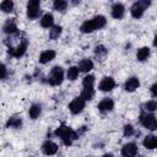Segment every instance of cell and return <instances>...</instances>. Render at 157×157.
I'll use <instances>...</instances> for the list:
<instances>
[{"label":"cell","mask_w":157,"mask_h":157,"mask_svg":"<svg viewBox=\"0 0 157 157\" xmlns=\"http://www.w3.org/2000/svg\"><path fill=\"white\" fill-rule=\"evenodd\" d=\"M105 23H107V18L102 15H98V16H94L93 18H91V20L85 21L81 25L80 29H81L82 33H92L93 31L103 28L105 26Z\"/></svg>","instance_id":"1"},{"label":"cell","mask_w":157,"mask_h":157,"mask_svg":"<svg viewBox=\"0 0 157 157\" xmlns=\"http://www.w3.org/2000/svg\"><path fill=\"white\" fill-rule=\"evenodd\" d=\"M54 135L58 136V137H60L61 141L64 142V145H66V146H70L74 140L78 139V134L75 130H72L71 128L66 126V125H60L54 131Z\"/></svg>","instance_id":"2"},{"label":"cell","mask_w":157,"mask_h":157,"mask_svg":"<svg viewBox=\"0 0 157 157\" xmlns=\"http://www.w3.org/2000/svg\"><path fill=\"white\" fill-rule=\"evenodd\" d=\"M151 5V1L148 0H139L136 2L132 4V6L130 7V13L134 18H141L144 16L145 10Z\"/></svg>","instance_id":"3"},{"label":"cell","mask_w":157,"mask_h":157,"mask_svg":"<svg viewBox=\"0 0 157 157\" xmlns=\"http://www.w3.org/2000/svg\"><path fill=\"white\" fill-rule=\"evenodd\" d=\"M64 81V70L60 66H53L48 77V82L52 86H59Z\"/></svg>","instance_id":"4"},{"label":"cell","mask_w":157,"mask_h":157,"mask_svg":"<svg viewBox=\"0 0 157 157\" xmlns=\"http://www.w3.org/2000/svg\"><path fill=\"white\" fill-rule=\"evenodd\" d=\"M140 123L144 128H146L147 130H156L157 129V118L153 114L150 113H142L140 115Z\"/></svg>","instance_id":"5"},{"label":"cell","mask_w":157,"mask_h":157,"mask_svg":"<svg viewBox=\"0 0 157 157\" xmlns=\"http://www.w3.org/2000/svg\"><path fill=\"white\" fill-rule=\"evenodd\" d=\"M40 15V2L39 0H29L27 2V16L31 20L38 18Z\"/></svg>","instance_id":"6"},{"label":"cell","mask_w":157,"mask_h":157,"mask_svg":"<svg viewBox=\"0 0 157 157\" xmlns=\"http://www.w3.org/2000/svg\"><path fill=\"white\" fill-rule=\"evenodd\" d=\"M27 45H28V42H27L26 38H23L16 47H10L9 48V54L11 56H13V58H20L26 53Z\"/></svg>","instance_id":"7"},{"label":"cell","mask_w":157,"mask_h":157,"mask_svg":"<svg viewBox=\"0 0 157 157\" xmlns=\"http://www.w3.org/2000/svg\"><path fill=\"white\" fill-rule=\"evenodd\" d=\"M86 105V101L80 96V97H76L74 98L70 103H69V110L72 113V114H78L83 110Z\"/></svg>","instance_id":"8"},{"label":"cell","mask_w":157,"mask_h":157,"mask_svg":"<svg viewBox=\"0 0 157 157\" xmlns=\"http://www.w3.org/2000/svg\"><path fill=\"white\" fill-rule=\"evenodd\" d=\"M115 87V81L113 77L110 76H107V77H103V80L99 82L98 85V90L102 91V92H110L113 88Z\"/></svg>","instance_id":"9"},{"label":"cell","mask_w":157,"mask_h":157,"mask_svg":"<svg viewBox=\"0 0 157 157\" xmlns=\"http://www.w3.org/2000/svg\"><path fill=\"white\" fill-rule=\"evenodd\" d=\"M137 153V145L135 142H128L121 148L123 157H135Z\"/></svg>","instance_id":"10"},{"label":"cell","mask_w":157,"mask_h":157,"mask_svg":"<svg viewBox=\"0 0 157 157\" xmlns=\"http://www.w3.org/2000/svg\"><path fill=\"white\" fill-rule=\"evenodd\" d=\"M42 151L47 156H53V155H55L58 152V145L55 142L50 141V140H47L42 145Z\"/></svg>","instance_id":"11"},{"label":"cell","mask_w":157,"mask_h":157,"mask_svg":"<svg viewBox=\"0 0 157 157\" xmlns=\"http://www.w3.org/2000/svg\"><path fill=\"white\" fill-rule=\"evenodd\" d=\"M124 13H125V7L121 2H114L112 5V17L113 18L120 20L124 17Z\"/></svg>","instance_id":"12"},{"label":"cell","mask_w":157,"mask_h":157,"mask_svg":"<svg viewBox=\"0 0 157 157\" xmlns=\"http://www.w3.org/2000/svg\"><path fill=\"white\" fill-rule=\"evenodd\" d=\"M97 108H98V110L102 112V113L110 112V110H113V108H114V102H113L112 98H103V99L98 103Z\"/></svg>","instance_id":"13"},{"label":"cell","mask_w":157,"mask_h":157,"mask_svg":"<svg viewBox=\"0 0 157 157\" xmlns=\"http://www.w3.org/2000/svg\"><path fill=\"white\" fill-rule=\"evenodd\" d=\"M139 86H140V80H139L137 77L132 76V77H129V78L125 81V83H124V90L128 91V92H134L136 88H139Z\"/></svg>","instance_id":"14"},{"label":"cell","mask_w":157,"mask_h":157,"mask_svg":"<svg viewBox=\"0 0 157 157\" xmlns=\"http://www.w3.org/2000/svg\"><path fill=\"white\" fill-rule=\"evenodd\" d=\"M56 53L53 50V49H48V50H44L40 53L39 55V63L40 64H47L49 61H52L54 58H55Z\"/></svg>","instance_id":"15"},{"label":"cell","mask_w":157,"mask_h":157,"mask_svg":"<svg viewBox=\"0 0 157 157\" xmlns=\"http://www.w3.org/2000/svg\"><path fill=\"white\" fill-rule=\"evenodd\" d=\"M142 145L147 150H156L157 148V136H155V135H147L144 139Z\"/></svg>","instance_id":"16"},{"label":"cell","mask_w":157,"mask_h":157,"mask_svg":"<svg viewBox=\"0 0 157 157\" xmlns=\"http://www.w3.org/2000/svg\"><path fill=\"white\" fill-rule=\"evenodd\" d=\"M40 26L43 28H49L50 29L54 26V17H53V15L49 13V12L43 15L42 18H40Z\"/></svg>","instance_id":"17"},{"label":"cell","mask_w":157,"mask_h":157,"mask_svg":"<svg viewBox=\"0 0 157 157\" xmlns=\"http://www.w3.org/2000/svg\"><path fill=\"white\" fill-rule=\"evenodd\" d=\"M2 29H4V32H5L6 34H10V36L17 33V26H16V23H15L13 20H7V21L5 22Z\"/></svg>","instance_id":"18"},{"label":"cell","mask_w":157,"mask_h":157,"mask_svg":"<svg viewBox=\"0 0 157 157\" xmlns=\"http://www.w3.org/2000/svg\"><path fill=\"white\" fill-rule=\"evenodd\" d=\"M93 69V61L91 59H82L78 63V70L81 72H88Z\"/></svg>","instance_id":"19"},{"label":"cell","mask_w":157,"mask_h":157,"mask_svg":"<svg viewBox=\"0 0 157 157\" xmlns=\"http://www.w3.org/2000/svg\"><path fill=\"white\" fill-rule=\"evenodd\" d=\"M150 54H151V52H150V48L148 47H142V48H140L139 50H137V53H136V59L139 60V61H146L147 59H148V56H150Z\"/></svg>","instance_id":"20"},{"label":"cell","mask_w":157,"mask_h":157,"mask_svg":"<svg viewBox=\"0 0 157 157\" xmlns=\"http://www.w3.org/2000/svg\"><path fill=\"white\" fill-rule=\"evenodd\" d=\"M29 117H31V119H37L39 115H40V113H42V105L40 104H38V103H34V104H32L31 105V108H29Z\"/></svg>","instance_id":"21"},{"label":"cell","mask_w":157,"mask_h":157,"mask_svg":"<svg viewBox=\"0 0 157 157\" xmlns=\"http://www.w3.org/2000/svg\"><path fill=\"white\" fill-rule=\"evenodd\" d=\"M78 74H80L78 66H70V67L67 69L66 77H67V80H70V81H75V80L77 78Z\"/></svg>","instance_id":"22"},{"label":"cell","mask_w":157,"mask_h":157,"mask_svg":"<svg viewBox=\"0 0 157 157\" xmlns=\"http://www.w3.org/2000/svg\"><path fill=\"white\" fill-rule=\"evenodd\" d=\"M22 125V119L17 118V117H12L7 120L6 123V128H13V129H18Z\"/></svg>","instance_id":"23"},{"label":"cell","mask_w":157,"mask_h":157,"mask_svg":"<svg viewBox=\"0 0 157 157\" xmlns=\"http://www.w3.org/2000/svg\"><path fill=\"white\" fill-rule=\"evenodd\" d=\"M53 7H54V10H56L59 12H64L67 9V1H65V0H55L53 2Z\"/></svg>","instance_id":"24"},{"label":"cell","mask_w":157,"mask_h":157,"mask_svg":"<svg viewBox=\"0 0 157 157\" xmlns=\"http://www.w3.org/2000/svg\"><path fill=\"white\" fill-rule=\"evenodd\" d=\"M0 9H1L2 12H6V13L12 12V10H13V1H11V0H4V1H1Z\"/></svg>","instance_id":"25"},{"label":"cell","mask_w":157,"mask_h":157,"mask_svg":"<svg viewBox=\"0 0 157 157\" xmlns=\"http://www.w3.org/2000/svg\"><path fill=\"white\" fill-rule=\"evenodd\" d=\"M61 26H53L50 29H49V38L50 39H58L61 34Z\"/></svg>","instance_id":"26"},{"label":"cell","mask_w":157,"mask_h":157,"mask_svg":"<svg viewBox=\"0 0 157 157\" xmlns=\"http://www.w3.org/2000/svg\"><path fill=\"white\" fill-rule=\"evenodd\" d=\"M94 76L93 75H86L82 80V85L85 88H93V85H94Z\"/></svg>","instance_id":"27"},{"label":"cell","mask_w":157,"mask_h":157,"mask_svg":"<svg viewBox=\"0 0 157 157\" xmlns=\"http://www.w3.org/2000/svg\"><path fill=\"white\" fill-rule=\"evenodd\" d=\"M81 97L85 99V101H91L93 99L94 97V90L93 88H83L82 93H81Z\"/></svg>","instance_id":"28"},{"label":"cell","mask_w":157,"mask_h":157,"mask_svg":"<svg viewBox=\"0 0 157 157\" xmlns=\"http://www.w3.org/2000/svg\"><path fill=\"white\" fill-rule=\"evenodd\" d=\"M144 108H145V110H147V112H156L157 110V101H148V102H146L145 104H144Z\"/></svg>","instance_id":"29"},{"label":"cell","mask_w":157,"mask_h":157,"mask_svg":"<svg viewBox=\"0 0 157 157\" xmlns=\"http://www.w3.org/2000/svg\"><path fill=\"white\" fill-rule=\"evenodd\" d=\"M107 49H105V47L104 45H97L96 48H94V54L98 56V58H101V56H105L107 55Z\"/></svg>","instance_id":"30"},{"label":"cell","mask_w":157,"mask_h":157,"mask_svg":"<svg viewBox=\"0 0 157 157\" xmlns=\"http://www.w3.org/2000/svg\"><path fill=\"white\" fill-rule=\"evenodd\" d=\"M134 132H135V130H134V126L132 125H130V124H128V125H125L124 126V136H131V135H134Z\"/></svg>","instance_id":"31"},{"label":"cell","mask_w":157,"mask_h":157,"mask_svg":"<svg viewBox=\"0 0 157 157\" xmlns=\"http://www.w3.org/2000/svg\"><path fill=\"white\" fill-rule=\"evenodd\" d=\"M150 91H151V94H152L153 97H157V82H156V83H153V85L151 86Z\"/></svg>","instance_id":"32"},{"label":"cell","mask_w":157,"mask_h":157,"mask_svg":"<svg viewBox=\"0 0 157 157\" xmlns=\"http://www.w3.org/2000/svg\"><path fill=\"white\" fill-rule=\"evenodd\" d=\"M1 78H6V66L4 64L1 65Z\"/></svg>","instance_id":"33"},{"label":"cell","mask_w":157,"mask_h":157,"mask_svg":"<svg viewBox=\"0 0 157 157\" xmlns=\"http://www.w3.org/2000/svg\"><path fill=\"white\" fill-rule=\"evenodd\" d=\"M153 45L155 47H157V34L155 36V38H153Z\"/></svg>","instance_id":"34"},{"label":"cell","mask_w":157,"mask_h":157,"mask_svg":"<svg viewBox=\"0 0 157 157\" xmlns=\"http://www.w3.org/2000/svg\"><path fill=\"white\" fill-rule=\"evenodd\" d=\"M102 157H114V156H113L112 153H104V155H103Z\"/></svg>","instance_id":"35"},{"label":"cell","mask_w":157,"mask_h":157,"mask_svg":"<svg viewBox=\"0 0 157 157\" xmlns=\"http://www.w3.org/2000/svg\"><path fill=\"white\" fill-rule=\"evenodd\" d=\"M135 157H136V156H135ZM137 157H142V156H137Z\"/></svg>","instance_id":"36"}]
</instances>
